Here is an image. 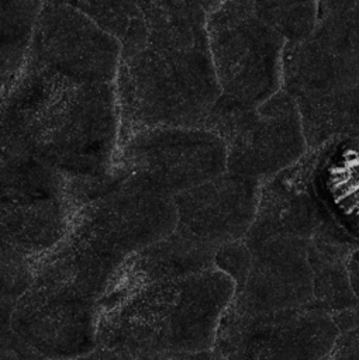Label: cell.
<instances>
[{"instance_id": "cell-1", "label": "cell", "mask_w": 359, "mask_h": 360, "mask_svg": "<svg viewBox=\"0 0 359 360\" xmlns=\"http://www.w3.org/2000/svg\"><path fill=\"white\" fill-rule=\"evenodd\" d=\"M120 141L118 96L72 82L21 84L0 98V146L28 155L76 186L113 165Z\"/></svg>"}, {"instance_id": "cell-3", "label": "cell", "mask_w": 359, "mask_h": 360, "mask_svg": "<svg viewBox=\"0 0 359 360\" xmlns=\"http://www.w3.org/2000/svg\"><path fill=\"white\" fill-rule=\"evenodd\" d=\"M77 191L58 170L0 146V252L46 255L82 207Z\"/></svg>"}, {"instance_id": "cell-7", "label": "cell", "mask_w": 359, "mask_h": 360, "mask_svg": "<svg viewBox=\"0 0 359 360\" xmlns=\"http://www.w3.org/2000/svg\"><path fill=\"white\" fill-rule=\"evenodd\" d=\"M246 246L248 269L227 309L253 315L311 305L314 273L308 239L273 236Z\"/></svg>"}, {"instance_id": "cell-11", "label": "cell", "mask_w": 359, "mask_h": 360, "mask_svg": "<svg viewBox=\"0 0 359 360\" xmlns=\"http://www.w3.org/2000/svg\"><path fill=\"white\" fill-rule=\"evenodd\" d=\"M329 359H359V323L338 333Z\"/></svg>"}, {"instance_id": "cell-2", "label": "cell", "mask_w": 359, "mask_h": 360, "mask_svg": "<svg viewBox=\"0 0 359 360\" xmlns=\"http://www.w3.org/2000/svg\"><path fill=\"white\" fill-rule=\"evenodd\" d=\"M234 290V280L213 267L104 294L99 304L96 345L114 356L141 359L213 354Z\"/></svg>"}, {"instance_id": "cell-8", "label": "cell", "mask_w": 359, "mask_h": 360, "mask_svg": "<svg viewBox=\"0 0 359 360\" xmlns=\"http://www.w3.org/2000/svg\"><path fill=\"white\" fill-rule=\"evenodd\" d=\"M263 183L229 170L176 194V231L215 249L242 239L258 211Z\"/></svg>"}, {"instance_id": "cell-10", "label": "cell", "mask_w": 359, "mask_h": 360, "mask_svg": "<svg viewBox=\"0 0 359 360\" xmlns=\"http://www.w3.org/2000/svg\"><path fill=\"white\" fill-rule=\"evenodd\" d=\"M339 150V160L321 166L322 183L331 195V200L341 211L359 215V141L336 143ZM331 152V145H329ZM324 156V152H322Z\"/></svg>"}, {"instance_id": "cell-6", "label": "cell", "mask_w": 359, "mask_h": 360, "mask_svg": "<svg viewBox=\"0 0 359 360\" xmlns=\"http://www.w3.org/2000/svg\"><path fill=\"white\" fill-rule=\"evenodd\" d=\"M339 330L311 307L241 315L225 309L213 356L222 359H329Z\"/></svg>"}, {"instance_id": "cell-4", "label": "cell", "mask_w": 359, "mask_h": 360, "mask_svg": "<svg viewBox=\"0 0 359 360\" xmlns=\"http://www.w3.org/2000/svg\"><path fill=\"white\" fill-rule=\"evenodd\" d=\"M203 128L225 142L227 170L262 183L294 166L308 152L296 98L284 89L255 105L221 93Z\"/></svg>"}, {"instance_id": "cell-9", "label": "cell", "mask_w": 359, "mask_h": 360, "mask_svg": "<svg viewBox=\"0 0 359 360\" xmlns=\"http://www.w3.org/2000/svg\"><path fill=\"white\" fill-rule=\"evenodd\" d=\"M294 98L308 150L359 141V84Z\"/></svg>"}, {"instance_id": "cell-5", "label": "cell", "mask_w": 359, "mask_h": 360, "mask_svg": "<svg viewBox=\"0 0 359 360\" xmlns=\"http://www.w3.org/2000/svg\"><path fill=\"white\" fill-rule=\"evenodd\" d=\"M121 148L124 179L172 195L227 170L225 142L203 127H151L132 134Z\"/></svg>"}, {"instance_id": "cell-12", "label": "cell", "mask_w": 359, "mask_h": 360, "mask_svg": "<svg viewBox=\"0 0 359 360\" xmlns=\"http://www.w3.org/2000/svg\"><path fill=\"white\" fill-rule=\"evenodd\" d=\"M346 266H348V273H349L352 288H353L356 297L359 298V246L351 253Z\"/></svg>"}]
</instances>
